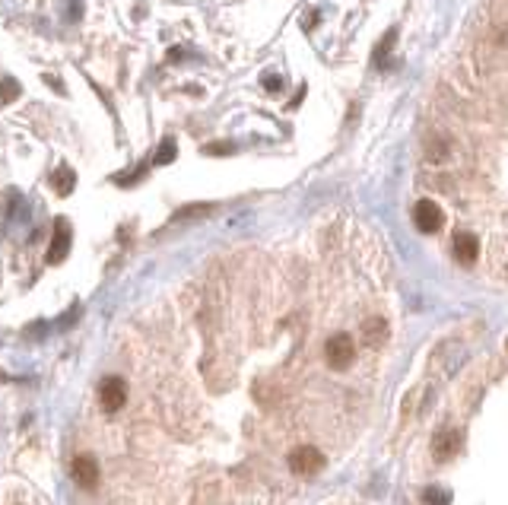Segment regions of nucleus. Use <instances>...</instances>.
Returning <instances> with one entry per match:
<instances>
[{"label": "nucleus", "instance_id": "obj_4", "mask_svg": "<svg viewBox=\"0 0 508 505\" xmlns=\"http://www.w3.org/2000/svg\"><path fill=\"white\" fill-rule=\"evenodd\" d=\"M67 255H70V223L64 217H57L54 236H51V248H48V255H44V261H48V264H61Z\"/></svg>", "mask_w": 508, "mask_h": 505}, {"label": "nucleus", "instance_id": "obj_9", "mask_svg": "<svg viewBox=\"0 0 508 505\" xmlns=\"http://www.w3.org/2000/svg\"><path fill=\"white\" fill-rule=\"evenodd\" d=\"M451 251H454V261H457V264H473V261H476V251H480V245H476V238L470 236V232H457V236H454V245H451Z\"/></svg>", "mask_w": 508, "mask_h": 505}, {"label": "nucleus", "instance_id": "obj_8", "mask_svg": "<svg viewBox=\"0 0 508 505\" xmlns=\"http://www.w3.org/2000/svg\"><path fill=\"white\" fill-rule=\"evenodd\" d=\"M423 156L432 162V166H438V162H448L451 156V140L442 134H429L423 140Z\"/></svg>", "mask_w": 508, "mask_h": 505}, {"label": "nucleus", "instance_id": "obj_14", "mask_svg": "<svg viewBox=\"0 0 508 505\" xmlns=\"http://www.w3.org/2000/svg\"><path fill=\"white\" fill-rule=\"evenodd\" d=\"M19 96H23V86H19L16 80H13V77L0 80V99H4V102H16Z\"/></svg>", "mask_w": 508, "mask_h": 505}, {"label": "nucleus", "instance_id": "obj_7", "mask_svg": "<svg viewBox=\"0 0 508 505\" xmlns=\"http://www.w3.org/2000/svg\"><path fill=\"white\" fill-rule=\"evenodd\" d=\"M457 448H461V432H457V429H442V432L432 439V454H435V461H448Z\"/></svg>", "mask_w": 508, "mask_h": 505}, {"label": "nucleus", "instance_id": "obj_19", "mask_svg": "<svg viewBox=\"0 0 508 505\" xmlns=\"http://www.w3.org/2000/svg\"><path fill=\"white\" fill-rule=\"evenodd\" d=\"M394 39H397V32H387V35H385V39H381V45H378V48H375V61H378V64H381V67H385V54H387V48H391V45H394Z\"/></svg>", "mask_w": 508, "mask_h": 505}, {"label": "nucleus", "instance_id": "obj_20", "mask_svg": "<svg viewBox=\"0 0 508 505\" xmlns=\"http://www.w3.org/2000/svg\"><path fill=\"white\" fill-rule=\"evenodd\" d=\"M264 90L267 92H279V90H283V80H279L277 73H267V77H264Z\"/></svg>", "mask_w": 508, "mask_h": 505}, {"label": "nucleus", "instance_id": "obj_6", "mask_svg": "<svg viewBox=\"0 0 508 505\" xmlns=\"http://www.w3.org/2000/svg\"><path fill=\"white\" fill-rule=\"evenodd\" d=\"M73 480L83 486V489H92L99 483V464H95L89 454H76L73 458Z\"/></svg>", "mask_w": 508, "mask_h": 505}, {"label": "nucleus", "instance_id": "obj_2", "mask_svg": "<svg viewBox=\"0 0 508 505\" xmlns=\"http://www.w3.org/2000/svg\"><path fill=\"white\" fill-rule=\"evenodd\" d=\"M321 467H324V454L311 445H302L289 454V470L298 473V477H315Z\"/></svg>", "mask_w": 508, "mask_h": 505}, {"label": "nucleus", "instance_id": "obj_11", "mask_svg": "<svg viewBox=\"0 0 508 505\" xmlns=\"http://www.w3.org/2000/svg\"><path fill=\"white\" fill-rule=\"evenodd\" d=\"M73 185H76V175H73V169L70 166H57L54 169V175H51V188H54L57 194H61V197H67L70 191H73Z\"/></svg>", "mask_w": 508, "mask_h": 505}, {"label": "nucleus", "instance_id": "obj_10", "mask_svg": "<svg viewBox=\"0 0 508 505\" xmlns=\"http://www.w3.org/2000/svg\"><path fill=\"white\" fill-rule=\"evenodd\" d=\"M362 340H365L368 346H381L387 340V321L385 318H368L365 324H362Z\"/></svg>", "mask_w": 508, "mask_h": 505}, {"label": "nucleus", "instance_id": "obj_18", "mask_svg": "<svg viewBox=\"0 0 508 505\" xmlns=\"http://www.w3.org/2000/svg\"><path fill=\"white\" fill-rule=\"evenodd\" d=\"M203 153H207V156H232L235 153V143H229V140L207 143V147H203Z\"/></svg>", "mask_w": 508, "mask_h": 505}, {"label": "nucleus", "instance_id": "obj_3", "mask_svg": "<svg viewBox=\"0 0 508 505\" xmlns=\"http://www.w3.org/2000/svg\"><path fill=\"white\" fill-rule=\"evenodd\" d=\"M124 401H127V384L121 382L118 375L105 378V382L99 384V403H102V410L114 413V410L124 407Z\"/></svg>", "mask_w": 508, "mask_h": 505}, {"label": "nucleus", "instance_id": "obj_13", "mask_svg": "<svg viewBox=\"0 0 508 505\" xmlns=\"http://www.w3.org/2000/svg\"><path fill=\"white\" fill-rule=\"evenodd\" d=\"M175 156H178L175 140H171V137H165V140L159 143V150H156V156H152V162H156V166H169V162H175Z\"/></svg>", "mask_w": 508, "mask_h": 505}, {"label": "nucleus", "instance_id": "obj_5", "mask_svg": "<svg viewBox=\"0 0 508 505\" xmlns=\"http://www.w3.org/2000/svg\"><path fill=\"white\" fill-rule=\"evenodd\" d=\"M442 210H438V204H432V200H419L416 207H413V223H416L419 232H438L442 229Z\"/></svg>", "mask_w": 508, "mask_h": 505}, {"label": "nucleus", "instance_id": "obj_16", "mask_svg": "<svg viewBox=\"0 0 508 505\" xmlns=\"http://www.w3.org/2000/svg\"><path fill=\"white\" fill-rule=\"evenodd\" d=\"M423 499H425V505H451V492L438 489V486H429V489L423 492Z\"/></svg>", "mask_w": 508, "mask_h": 505}, {"label": "nucleus", "instance_id": "obj_22", "mask_svg": "<svg viewBox=\"0 0 508 505\" xmlns=\"http://www.w3.org/2000/svg\"><path fill=\"white\" fill-rule=\"evenodd\" d=\"M181 54H184L181 48H171V51H169V61H181Z\"/></svg>", "mask_w": 508, "mask_h": 505}, {"label": "nucleus", "instance_id": "obj_1", "mask_svg": "<svg viewBox=\"0 0 508 505\" xmlns=\"http://www.w3.org/2000/svg\"><path fill=\"white\" fill-rule=\"evenodd\" d=\"M356 356V346H353V337L349 334H334V337H327V343H324V359H327V365L334 372H343L349 363H353Z\"/></svg>", "mask_w": 508, "mask_h": 505}, {"label": "nucleus", "instance_id": "obj_23", "mask_svg": "<svg viewBox=\"0 0 508 505\" xmlns=\"http://www.w3.org/2000/svg\"><path fill=\"white\" fill-rule=\"evenodd\" d=\"M505 350H508V343H505Z\"/></svg>", "mask_w": 508, "mask_h": 505}, {"label": "nucleus", "instance_id": "obj_21", "mask_svg": "<svg viewBox=\"0 0 508 505\" xmlns=\"http://www.w3.org/2000/svg\"><path fill=\"white\" fill-rule=\"evenodd\" d=\"M42 80H44V83H48V86H51V90L57 92V96H67V90H64V86H61V77H51V73H44Z\"/></svg>", "mask_w": 508, "mask_h": 505}, {"label": "nucleus", "instance_id": "obj_17", "mask_svg": "<svg viewBox=\"0 0 508 505\" xmlns=\"http://www.w3.org/2000/svg\"><path fill=\"white\" fill-rule=\"evenodd\" d=\"M64 20L67 23L83 20V0H64Z\"/></svg>", "mask_w": 508, "mask_h": 505}, {"label": "nucleus", "instance_id": "obj_15", "mask_svg": "<svg viewBox=\"0 0 508 505\" xmlns=\"http://www.w3.org/2000/svg\"><path fill=\"white\" fill-rule=\"evenodd\" d=\"M146 175V166H137V169H127V172H121V175H114V185H121V188H131V185H137L140 178Z\"/></svg>", "mask_w": 508, "mask_h": 505}, {"label": "nucleus", "instance_id": "obj_12", "mask_svg": "<svg viewBox=\"0 0 508 505\" xmlns=\"http://www.w3.org/2000/svg\"><path fill=\"white\" fill-rule=\"evenodd\" d=\"M210 213H213V204H188V207H181L171 219H175V223H190V219L210 217Z\"/></svg>", "mask_w": 508, "mask_h": 505}]
</instances>
